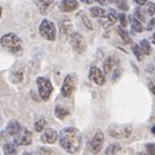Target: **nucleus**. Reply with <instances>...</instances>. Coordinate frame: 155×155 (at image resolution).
<instances>
[{"label": "nucleus", "mask_w": 155, "mask_h": 155, "mask_svg": "<svg viewBox=\"0 0 155 155\" xmlns=\"http://www.w3.org/2000/svg\"><path fill=\"white\" fill-rule=\"evenodd\" d=\"M61 147L69 154H75L81 147V134L80 130L74 127H66L58 136Z\"/></svg>", "instance_id": "nucleus-1"}, {"label": "nucleus", "mask_w": 155, "mask_h": 155, "mask_svg": "<svg viewBox=\"0 0 155 155\" xmlns=\"http://www.w3.org/2000/svg\"><path fill=\"white\" fill-rule=\"evenodd\" d=\"M0 44L4 48L11 49L13 53L21 52V39L18 38V35H16L13 32H8L0 38Z\"/></svg>", "instance_id": "nucleus-2"}, {"label": "nucleus", "mask_w": 155, "mask_h": 155, "mask_svg": "<svg viewBox=\"0 0 155 155\" xmlns=\"http://www.w3.org/2000/svg\"><path fill=\"white\" fill-rule=\"evenodd\" d=\"M36 85H38V92H39V96L43 101H48L52 96V92H53V85L51 83L49 79L47 78H38L36 79Z\"/></svg>", "instance_id": "nucleus-3"}, {"label": "nucleus", "mask_w": 155, "mask_h": 155, "mask_svg": "<svg viewBox=\"0 0 155 155\" xmlns=\"http://www.w3.org/2000/svg\"><path fill=\"white\" fill-rule=\"evenodd\" d=\"M39 32H40V35L44 39H47V40H49V41L56 40L57 30H56L54 23L49 21V19H43L40 26H39Z\"/></svg>", "instance_id": "nucleus-4"}, {"label": "nucleus", "mask_w": 155, "mask_h": 155, "mask_svg": "<svg viewBox=\"0 0 155 155\" xmlns=\"http://www.w3.org/2000/svg\"><path fill=\"white\" fill-rule=\"evenodd\" d=\"M113 138H128L133 132L132 125H111L107 129Z\"/></svg>", "instance_id": "nucleus-5"}, {"label": "nucleus", "mask_w": 155, "mask_h": 155, "mask_svg": "<svg viewBox=\"0 0 155 155\" xmlns=\"http://www.w3.org/2000/svg\"><path fill=\"white\" fill-rule=\"evenodd\" d=\"M70 44L74 48V51L78 53H84L87 49L85 38L80 32H72L70 35Z\"/></svg>", "instance_id": "nucleus-6"}, {"label": "nucleus", "mask_w": 155, "mask_h": 155, "mask_svg": "<svg viewBox=\"0 0 155 155\" xmlns=\"http://www.w3.org/2000/svg\"><path fill=\"white\" fill-rule=\"evenodd\" d=\"M75 85H76V78L75 75H67L65 78V80H64V84H62L61 87V94L66 97V98H69V97L74 93V91H75Z\"/></svg>", "instance_id": "nucleus-7"}, {"label": "nucleus", "mask_w": 155, "mask_h": 155, "mask_svg": "<svg viewBox=\"0 0 155 155\" xmlns=\"http://www.w3.org/2000/svg\"><path fill=\"white\" fill-rule=\"evenodd\" d=\"M5 129H7V132L9 133V136H11V138H13V142H16L18 145L19 138H21L22 132H23L22 125L19 124L17 120H11V122L8 123Z\"/></svg>", "instance_id": "nucleus-8"}, {"label": "nucleus", "mask_w": 155, "mask_h": 155, "mask_svg": "<svg viewBox=\"0 0 155 155\" xmlns=\"http://www.w3.org/2000/svg\"><path fill=\"white\" fill-rule=\"evenodd\" d=\"M116 19H118V16H116V13H115V11H106V13L104 14V16H101V17H98V23L102 27H105V28H107V27H110V26H113L114 23L116 22Z\"/></svg>", "instance_id": "nucleus-9"}, {"label": "nucleus", "mask_w": 155, "mask_h": 155, "mask_svg": "<svg viewBox=\"0 0 155 155\" xmlns=\"http://www.w3.org/2000/svg\"><path fill=\"white\" fill-rule=\"evenodd\" d=\"M89 79L93 81V83L98 84V85H104L106 83L105 72L101 71V69H98V67H96V66L89 69Z\"/></svg>", "instance_id": "nucleus-10"}, {"label": "nucleus", "mask_w": 155, "mask_h": 155, "mask_svg": "<svg viewBox=\"0 0 155 155\" xmlns=\"http://www.w3.org/2000/svg\"><path fill=\"white\" fill-rule=\"evenodd\" d=\"M104 141H105V136L102 133V130H97L96 134L93 136V138H92L91 141V150L92 153H100L101 149H102V145H104Z\"/></svg>", "instance_id": "nucleus-11"}, {"label": "nucleus", "mask_w": 155, "mask_h": 155, "mask_svg": "<svg viewBox=\"0 0 155 155\" xmlns=\"http://www.w3.org/2000/svg\"><path fill=\"white\" fill-rule=\"evenodd\" d=\"M40 140L43 143H54L58 140L57 130H54L53 128H45L40 136Z\"/></svg>", "instance_id": "nucleus-12"}, {"label": "nucleus", "mask_w": 155, "mask_h": 155, "mask_svg": "<svg viewBox=\"0 0 155 155\" xmlns=\"http://www.w3.org/2000/svg\"><path fill=\"white\" fill-rule=\"evenodd\" d=\"M118 66H119V61L116 60L115 57L110 56V57L106 58L105 62H104V72L105 74H111L115 67H118Z\"/></svg>", "instance_id": "nucleus-13"}, {"label": "nucleus", "mask_w": 155, "mask_h": 155, "mask_svg": "<svg viewBox=\"0 0 155 155\" xmlns=\"http://www.w3.org/2000/svg\"><path fill=\"white\" fill-rule=\"evenodd\" d=\"M78 7H79V3L76 0H64L61 4H60V9L62 12H72V11H76Z\"/></svg>", "instance_id": "nucleus-14"}, {"label": "nucleus", "mask_w": 155, "mask_h": 155, "mask_svg": "<svg viewBox=\"0 0 155 155\" xmlns=\"http://www.w3.org/2000/svg\"><path fill=\"white\" fill-rule=\"evenodd\" d=\"M31 142H32V133L28 129H23L22 136H21V138H19L18 143L21 145V146H27V145H30Z\"/></svg>", "instance_id": "nucleus-15"}, {"label": "nucleus", "mask_w": 155, "mask_h": 155, "mask_svg": "<svg viewBox=\"0 0 155 155\" xmlns=\"http://www.w3.org/2000/svg\"><path fill=\"white\" fill-rule=\"evenodd\" d=\"M53 4H54V0H38V7H39V11H40L43 14H45L48 12Z\"/></svg>", "instance_id": "nucleus-16"}, {"label": "nucleus", "mask_w": 155, "mask_h": 155, "mask_svg": "<svg viewBox=\"0 0 155 155\" xmlns=\"http://www.w3.org/2000/svg\"><path fill=\"white\" fill-rule=\"evenodd\" d=\"M130 26H132V31L134 32H142L143 25L137 17H130Z\"/></svg>", "instance_id": "nucleus-17"}, {"label": "nucleus", "mask_w": 155, "mask_h": 155, "mask_svg": "<svg viewBox=\"0 0 155 155\" xmlns=\"http://www.w3.org/2000/svg\"><path fill=\"white\" fill-rule=\"evenodd\" d=\"M71 28H72V25L69 19H62L61 23H60V30L64 35H70L71 32Z\"/></svg>", "instance_id": "nucleus-18"}, {"label": "nucleus", "mask_w": 155, "mask_h": 155, "mask_svg": "<svg viewBox=\"0 0 155 155\" xmlns=\"http://www.w3.org/2000/svg\"><path fill=\"white\" fill-rule=\"evenodd\" d=\"M16 146H17L16 142H4V145H3V151H4V154H7V155L16 154V151H17Z\"/></svg>", "instance_id": "nucleus-19"}, {"label": "nucleus", "mask_w": 155, "mask_h": 155, "mask_svg": "<svg viewBox=\"0 0 155 155\" xmlns=\"http://www.w3.org/2000/svg\"><path fill=\"white\" fill-rule=\"evenodd\" d=\"M69 110L65 109V107H62V106H56V109H54V115H56V118L57 119H65L67 115H69Z\"/></svg>", "instance_id": "nucleus-20"}, {"label": "nucleus", "mask_w": 155, "mask_h": 155, "mask_svg": "<svg viewBox=\"0 0 155 155\" xmlns=\"http://www.w3.org/2000/svg\"><path fill=\"white\" fill-rule=\"evenodd\" d=\"M116 31H118L119 36L122 38V40H123V41L125 43V44H130V43H132V39H130V36H129L128 31H125V30H124V28H123L122 26L116 28Z\"/></svg>", "instance_id": "nucleus-21"}, {"label": "nucleus", "mask_w": 155, "mask_h": 155, "mask_svg": "<svg viewBox=\"0 0 155 155\" xmlns=\"http://www.w3.org/2000/svg\"><path fill=\"white\" fill-rule=\"evenodd\" d=\"M47 128V120L44 118H39L35 124H34V129H35V132H43Z\"/></svg>", "instance_id": "nucleus-22"}, {"label": "nucleus", "mask_w": 155, "mask_h": 155, "mask_svg": "<svg viewBox=\"0 0 155 155\" xmlns=\"http://www.w3.org/2000/svg\"><path fill=\"white\" fill-rule=\"evenodd\" d=\"M11 79H12L13 83H21L22 79H23V70L19 69L18 71H14L11 76Z\"/></svg>", "instance_id": "nucleus-23"}, {"label": "nucleus", "mask_w": 155, "mask_h": 155, "mask_svg": "<svg viewBox=\"0 0 155 155\" xmlns=\"http://www.w3.org/2000/svg\"><path fill=\"white\" fill-rule=\"evenodd\" d=\"M132 51H133V53H134V56H136V58H137L138 61H142V58H143V51H142V48L140 47V45H137V44H133V47H132Z\"/></svg>", "instance_id": "nucleus-24"}, {"label": "nucleus", "mask_w": 155, "mask_h": 155, "mask_svg": "<svg viewBox=\"0 0 155 155\" xmlns=\"http://www.w3.org/2000/svg\"><path fill=\"white\" fill-rule=\"evenodd\" d=\"M120 150H122V146H120L119 143H113V145H110V146L105 150V154H107V155H113V154H116V153H119Z\"/></svg>", "instance_id": "nucleus-25"}, {"label": "nucleus", "mask_w": 155, "mask_h": 155, "mask_svg": "<svg viewBox=\"0 0 155 155\" xmlns=\"http://www.w3.org/2000/svg\"><path fill=\"white\" fill-rule=\"evenodd\" d=\"M140 47L142 48V51H143L145 54H150V53H151V45H150V43H149L147 39H143V40L140 41Z\"/></svg>", "instance_id": "nucleus-26"}, {"label": "nucleus", "mask_w": 155, "mask_h": 155, "mask_svg": "<svg viewBox=\"0 0 155 155\" xmlns=\"http://www.w3.org/2000/svg\"><path fill=\"white\" fill-rule=\"evenodd\" d=\"M105 13H106V11H105V9H102L101 7H93V8L91 9V16L92 17H96V18L104 16Z\"/></svg>", "instance_id": "nucleus-27"}, {"label": "nucleus", "mask_w": 155, "mask_h": 155, "mask_svg": "<svg viewBox=\"0 0 155 155\" xmlns=\"http://www.w3.org/2000/svg\"><path fill=\"white\" fill-rule=\"evenodd\" d=\"M79 17H80V19H81V22H83V23H84V25H85V27H87V28H88V30H93V26H92V22L89 21V18H88V17H87V16H85V14H84V13H80V14H79Z\"/></svg>", "instance_id": "nucleus-28"}, {"label": "nucleus", "mask_w": 155, "mask_h": 155, "mask_svg": "<svg viewBox=\"0 0 155 155\" xmlns=\"http://www.w3.org/2000/svg\"><path fill=\"white\" fill-rule=\"evenodd\" d=\"M115 3H116V7H118L120 11H128L129 5H128L127 0H116Z\"/></svg>", "instance_id": "nucleus-29"}, {"label": "nucleus", "mask_w": 155, "mask_h": 155, "mask_svg": "<svg viewBox=\"0 0 155 155\" xmlns=\"http://www.w3.org/2000/svg\"><path fill=\"white\" fill-rule=\"evenodd\" d=\"M146 13L149 16H155V4L154 3H146Z\"/></svg>", "instance_id": "nucleus-30"}, {"label": "nucleus", "mask_w": 155, "mask_h": 155, "mask_svg": "<svg viewBox=\"0 0 155 155\" xmlns=\"http://www.w3.org/2000/svg\"><path fill=\"white\" fill-rule=\"evenodd\" d=\"M118 18H119V21H120V25H122V27H125L128 25V21H127V16H125L124 13H120L119 16H118Z\"/></svg>", "instance_id": "nucleus-31"}, {"label": "nucleus", "mask_w": 155, "mask_h": 155, "mask_svg": "<svg viewBox=\"0 0 155 155\" xmlns=\"http://www.w3.org/2000/svg\"><path fill=\"white\" fill-rule=\"evenodd\" d=\"M8 138H11V136L7 132V129L0 132V142H8Z\"/></svg>", "instance_id": "nucleus-32"}, {"label": "nucleus", "mask_w": 155, "mask_h": 155, "mask_svg": "<svg viewBox=\"0 0 155 155\" xmlns=\"http://www.w3.org/2000/svg\"><path fill=\"white\" fill-rule=\"evenodd\" d=\"M146 151L150 155H155V143H146Z\"/></svg>", "instance_id": "nucleus-33"}, {"label": "nucleus", "mask_w": 155, "mask_h": 155, "mask_svg": "<svg viewBox=\"0 0 155 155\" xmlns=\"http://www.w3.org/2000/svg\"><path fill=\"white\" fill-rule=\"evenodd\" d=\"M134 14H136V17H137L140 21H145V14L141 12V9H140V8L136 9V11H134Z\"/></svg>", "instance_id": "nucleus-34"}, {"label": "nucleus", "mask_w": 155, "mask_h": 155, "mask_svg": "<svg viewBox=\"0 0 155 155\" xmlns=\"http://www.w3.org/2000/svg\"><path fill=\"white\" fill-rule=\"evenodd\" d=\"M39 153H43V154H54V150L47 149V147H41V149H39Z\"/></svg>", "instance_id": "nucleus-35"}, {"label": "nucleus", "mask_w": 155, "mask_h": 155, "mask_svg": "<svg viewBox=\"0 0 155 155\" xmlns=\"http://www.w3.org/2000/svg\"><path fill=\"white\" fill-rule=\"evenodd\" d=\"M111 74H114V76H113V80H114V81H116V79H118V78L120 76V74H122V70H120V69H116L115 71L111 72Z\"/></svg>", "instance_id": "nucleus-36"}, {"label": "nucleus", "mask_w": 155, "mask_h": 155, "mask_svg": "<svg viewBox=\"0 0 155 155\" xmlns=\"http://www.w3.org/2000/svg\"><path fill=\"white\" fill-rule=\"evenodd\" d=\"M153 27H155V18L150 19V22H149V26H147V28H149V30H151Z\"/></svg>", "instance_id": "nucleus-37"}, {"label": "nucleus", "mask_w": 155, "mask_h": 155, "mask_svg": "<svg viewBox=\"0 0 155 155\" xmlns=\"http://www.w3.org/2000/svg\"><path fill=\"white\" fill-rule=\"evenodd\" d=\"M136 3L138 4V5H143V4H146L147 3V0H134Z\"/></svg>", "instance_id": "nucleus-38"}, {"label": "nucleus", "mask_w": 155, "mask_h": 155, "mask_svg": "<svg viewBox=\"0 0 155 155\" xmlns=\"http://www.w3.org/2000/svg\"><path fill=\"white\" fill-rule=\"evenodd\" d=\"M94 2H97L98 4H101V5H105V4H107V3H109L107 0H94Z\"/></svg>", "instance_id": "nucleus-39"}, {"label": "nucleus", "mask_w": 155, "mask_h": 155, "mask_svg": "<svg viewBox=\"0 0 155 155\" xmlns=\"http://www.w3.org/2000/svg\"><path fill=\"white\" fill-rule=\"evenodd\" d=\"M149 87H150V91H151V92H153V93L155 94V84H153V83H151V84H150Z\"/></svg>", "instance_id": "nucleus-40"}, {"label": "nucleus", "mask_w": 155, "mask_h": 155, "mask_svg": "<svg viewBox=\"0 0 155 155\" xmlns=\"http://www.w3.org/2000/svg\"><path fill=\"white\" fill-rule=\"evenodd\" d=\"M81 2H83L84 4H92V3L94 2V0H81Z\"/></svg>", "instance_id": "nucleus-41"}, {"label": "nucleus", "mask_w": 155, "mask_h": 155, "mask_svg": "<svg viewBox=\"0 0 155 155\" xmlns=\"http://www.w3.org/2000/svg\"><path fill=\"white\" fill-rule=\"evenodd\" d=\"M151 41L154 43V44H155V32L153 34V36H151Z\"/></svg>", "instance_id": "nucleus-42"}, {"label": "nucleus", "mask_w": 155, "mask_h": 155, "mask_svg": "<svg viewBox=\"0 0 155 155\" xmlns=\"http://www.w3.org/2000/svg\"><path fill=\"white\" fill-rule=\"evenodd\" d=\"M2 13H3V8L0 7V18H2Z\"/></svg>", "instance_id": "nucleus-43"}, {"label": "nucleus", "mask_w": 155, "mask_h": 155, "mask_svg": "<svg viewBox=\"0 0 155 155\" xmlns=\"http://www.w3.org/2000/svg\"><path fill=\"white\" fill-rule=\"evenodd\" d=\"M153 132H154V133H155V127H154V128H153Z\"/></svg>", "instance_id": "nucleus-44"}]
</instances>
